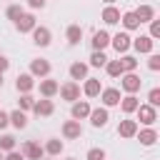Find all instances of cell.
Listing matches in <instances>:
<instances>
[{"instance_id":"cell-1","label":"cell","mask_w":160,"mask_h":160,"mask_svg":"<svg viewBox=\"0 0 160 160\" xmlns=\"http://www.w3.org/2000/svg\"><path fill=\"white\" fill-rule=\"evenodd\" d=\"M58 90H60L62 100H70V102H72V100H78V98H80V85H78L75 80L65 82V85H62V88H58Z\"/></svg>"},{"instance_id":"cell-2","label":"cell","mask_w":160,"mask_h":160,"mask_svg":"<svg viewBox=\"0 0 160 160\" xmlns=\"http://www.w3.org/2000/svg\"><path fill=\"white\" fill-rule=\"evenodd\" d=\"M22 155H25L28 160H40V158H42V148H40L35 140H25V142H22Z\"/></svg>"},{"instance_id":"cell-3","label":"cell","mask_w":160,"mask_h":160,"mask_svg":"<svg viewBox=\"0 0 160 160\" xmlns=\"http://www.w3.org/2000/svg\"><path fill=\"white\" fill-rule=\"evenodd\" d=\"M62 135H65L68 140H75V138H80V135H82L80 120H68V122L62 125Z\"/></svg>"},{"instance_id":"cell-4","label":"cell","mask_w":160,"mask_h":160,"mask_svg":"<svg viewBox=\"0 0 160 160\" xmlns=\"http://www.w3.org/2000/svg\"><path fill=\"white\" fill-rule=\"evenodd\" d=\"M138 118H140V122L152 125L158 115H155V108H152V105H138Z\"/></svg>"},{"instance_id":"cell-5","label":"cell","mask_w":160,"mask_h":160,"mask_svg":"<svg viewBox=\"0 0 160 160\" xmlns=\"http://www.w3.org/2000/svg\"><path fill=\"white\" fill-rule=\"evenodd\" d=\"M32 38H35V45H40V48L50 45V30L48 28H32Z\"/></svg>"},{"instance_id":"cell-6","label":"cell","mask_w":160,"mask_h":160,"mask_svg":"<svg viewBox=\"0 0 160 160\" xmlns=\"http://www.w3.org/2000/svg\"><path fill=\"white\" fill-rule=\"evenodd\" d=\"M90 122L95 128H105L108 125V110L100 108V110H90Z\"/></svg>"},{"instance_id":"cell-7","label":"cell","mask_w":160,"mask_h":160,"mask_svg":"<svg viewBox=\"0 0 160 160\" xmlns=\"http://www.w3.org/2000/svg\"><path fill=\"white\" fill-rule=\"evenodd\" d=\"M15 25H18V30H20V32H30V30L35 28V18H32V15H25V12H22V15H20V18L15 20Z\"/></svg>"},{"instance_id":"cell-8","label":"cell","mask_w":160,"mask_h":160,"mask_svg":"<svg viewBox=\"0 0 160 160\" xmlns=\"http://www.w3.org/2000/svg\"><path fill=\"white\" fill-rule=\"evenodd\" d=\"M112 48H115L118 52H125V50L130 48V38H128V32H118V35L112 38Z\"/></svg>"},{"instance_id":"cell-9","label":"cell","mask_w":160,"mask_h":160,"mask_svg":"<svg viewBox=\"0 0 160 160\" xmlns=\"http://www.w3.org/2000/svg\"><path fill=\"white\" fill-rule=\"evenodd\" d=\"M122 88L132 95L135 90H140V78H138V75H132V72H128V75L122 78Z\"/></svg>"},{"instance_id":"cell-10","label":"cell","mask_w":160,"mask_h":160,"mask_svg":"<svg viewBox=\"0 0 160 160\" xmlns=\"http://www.w3.org/2000/svg\"><path fill=\"white\" fill-rule=\"evenodd\" d=\"M132 45H135L138 52H150V50H152V38H150V35H140Z\"/></svg>"},{"instance_id":"cell-11","label":"cell","mask_w":160,"mask_h":160,"mask_svg":"<svg viewBox=\"0 0 160 160\" xmlns=\"http://www.w3.org/2000/svg\"><path fill=\"white\" fill-rule=\"evenodd\" d=\"M118 132H120L122 138H132V135L138 132V125H135V120H122V122H120V128H118Z\"/></svg>"},{"instance_id":"cell-12","label":"cell","mask_w":160,"mask_h":160,"mask_svg":"<svg viewBox=\"0 0 160 160\" xmlns=\"http://www.w3.org/2000/svg\"><path fill=\"white\" fill-rule=\"evenodd\" d=\"M135 15H138V20H140V22H150V20L155 18V10H152L150 5H140V8L135 10Z\"/></svg>"},{"instance_id":"cell-13","label":"cell","mask_w":160,"mask_h":160,"mask_svg":"<svg viewBox=\"0 0 160 160\" xmlns=\"http://www.w3.org/2000/svg\"><path fill=\"white\" fill-rule=\"evenodd\" d=\"M102 102H105V105H118V102H120V90H115V88L102 90Z\"/></svg>"},{"instance_id":"cell-14","label":"cell","mask_w":160,"mask_h":160,"mask_svg":"<svg viewBox=\"0 0 160 160\" xmlns=\"http://www.w3.org/2000/svg\"><path fill=\"white\" fill-rule=\"evenodd\" d=\"M32 110H35V115L48 118V115H52V102H50V100H40V102L32 105Z\"/></svg>"},{"instance_id":"cell-15","label":"cell","mask_w":160,"mask_h":160,"mask_svg":"<svg viewBox=\"0 0 160 160\" xmlns=\"http://www.w3.org/2000/svg\"><path fill=\"white\" fill-rule=\"evenodd\" d=\"M108 42H110V35H108L105 30H100V32L92 35V48H95V50H102Z\"/></svg>"},{"instance_id":"cell-16","label":"cell","mask_w":160,"mask_h":160,"mask_svg":"<svg viewBox=\"0 0 160 160\" xmlns=\"http://www.w3.org/2000/svg\"><path fill=\"white\" fill-rule=\"evenodd\" d=\"M30 70H32V75H48L50 72V62L48 60H32Z\"/></svg>"},{"instance_id":"cell-17","label":"cell","mask_w":160,"mask_h":160,"mask_svg":"<svg viewBox=\"0 0 160 160\" xmlns=\"http://www.w3.org/2000/svg\"><path fill=\"white\" fill-rule=\"evenodd\" d=\"M88 75V65H82V62H72L70 65V78L72 80H82Z\"/></svg>"},{"instance_id":"cell-18","label":"cell","mask_w":160,"mask_h":160,"mask_svg":"<svg viewBox=\"0 0 160 160\" xmlns=\"http://www.w3.org/2000/svg\"><path fill=\"white\" fill-rule=\"evenodd\" d=\"M90 115V105L88 102H75L72 105V118L75 120H82V118H88Z\"/></svg>"},{"instance_id":"cell-19","label":"cell","mask_w":160,"mask_h":160,"mask_svg":"<svg viewBox=\"0 0 160 160\" xmlns=\"http://www.w3.org/2000/svg\"><path fill=\"white\" fill-rule=\"evenodd\" d=\"M8 118H10V122H12V125H15L18 130L28 125V118H25V112H22V110H12V112H10Z\"/></svg>"},{"instance_id":"cell-20","label":"cell","mask_w":160,"mask_h":160,"mask_svg":"<svg viewBox=\"0 0 160 160\" xmlns=\"http://www.w3.org/2000/svg\"><path fill=\"white\" fill-rule=\"evenodd\" d=\"M80 38H82V28H80V25H70V28H68V42H70V45H78Z\"/></svg>"},{"instance_id":"cell-21","label":"cell","mask_w":160,"mask_h":160,"mask_svg":"<svg viewBox=\"0 0 160 160\" xmlns=\"http://www.w3.org/2000/svg\"><path fill=\"white\" fill-rule=\"evenodd\" d=\"M58 88H60V85H58L55 80H42V82H40V92H42L45 98L55 95V92H58Z\"/></svg>"},{"instance_id":"cell-22","label":"cell","mask_w":160,"mask_h":160,"mask_svg":"<svg viewBox=\"0 0 160 160\" xmlns=\"http://www.w3.org/2000/svg\"><path fill=\"white\" fill-rule=\"evenodd\" d=\"M85 95H88V98H95V95H100V80H95V78H88V82H85Z\"/></svg>"},{"instance_id":"cell-23","label":"cell","mask_w":160,"mask_h":160,"mask_svg":"<svg viewBox=\"0 0 160 160\" xmlns=\"http://www.w3.org/2000/svg\"><path fill=\"white\" fill-rule=\"evenodd\" d=\"M15 88H18L20 92H28V90L32 88V75H18V82H15Z\"/></svg>"},{"instance_id":"cell-24","label":"cell","mask_w":160,"mask_h":160,"mask_svg":"<svg viewBox=\"0 0 160 160\" xmlns=\"http://www.w3.org/2000/svg\"><path fill=\"white\" fill-rule=\"evenodd\" d=\"M102 20H105L108 25H112V22L120 20V12H118L115 8H105V10H102Z\"/></svg>"},{"instance_id":"cell-25","label":"cell","mask_w":160,"mask_h":160,"mask_svg":"<svg viewBox=\"0 0 160 160\" xmlns=\"http://www.w3.org/2000/svg\"><path fill=\"white\" fill-rule=\"evenodd\" d=\"M122 25H125L128 30H135V28L140 25V20H138L135 12H125V15H122Z\"/></svg>"},{"instance_id":"cell-26","label":"cell","mask_w":160,"mask_h":160,"mask_svg":"<svg viewBox=\"0 0 160 160\" xmlns=\"http://www.w3.org/2000/svg\"><path fill=\"white\" fill-rule=\"evenodd\" d=\"M138 105H140V102H138V98H135V95L122 98V110H125V112H135V110H138Z\"/></svg>"},{"instance_id":"cell-27","label":"cell","mask_w":160,"mask_h":160,"mask_svg":"<svg viewBox=\"0 0 160 160\" xmlns=\"http://www.w3.org/2000/svg\"><path fill=\"white\" fill-rule=\"evenodd\" d=\"M155 140H158V132H155V130H142V132H140V142H142V145H152Z\"/></svg>"},{"instance_id":"cell-28","label":"cell","mask_w":160,"mask_h":160,"mask_svg":"<svg viewBox=\"0 0 160 160\" xmlns=\"http://www.w3.org/2000/svg\"><path fill=\"white\" fill-rule=\"evenodd\" d=\"M105 65H108V72H110L112 78L122 75V65H120V60H110V62H105Z\"/></svg>"},{"instance_id":"cell-29","label":"cell","mask_w":160,"mask_h":160,"mask_svg":"<svg viewBox=\"0 0 160 160\" xmlns=\"http://www.w3.org/2000/svg\"><path fill=\"white\" fill-rule=\"evenodd\" d=\"M105 62H108V58L102 55V50H95V52H92V58H90V65L100 68V65H105Z\"/></svg>"},{"instance_id":"cell-30","label":"cell","mask_w":160,"mask_h":160,"mask_svg":"<svg viewBox=\"0 0 160 160\" xmlns=\"http://www.w3.org/2000/svg\"><path fill=\"white\" fill-rule=\"evenodd\" d=\"M120 65H122V72H125V70L130 72V70H135V65H138V60H135L132 55H125V58L120 60Z\"/></svg>"},{"instance_id":"cell-31","label":"cell","mask_w":160,"mask_h":160,"mask_svg":"<svg viewBox=\"0 0 160 160\" xmlns=\"http://www.w3.org/2000/svg\"><path fill=\"white\" fill-rule=\"evenodd\" d=\"M15 148V138L12 135H2L0 138V150H12Z\"/></svg>"},{"instance_id":"cell-32","label":"cell","mask_w":160,"mask_h":160,"mask_svg":"<svg viewBox=\"0 0 160 160\" xmlns=\"http://www.w3.org/2000/svg\"><path fill=\"white\" fill-rule=\"evenodd\" d=\"M45 150H48V152H50V155H58V152H60V150H62V142H60V140H55V138H52V140H50V142H48V145H45Z\"/></svg>"},{"instance_id":"cell-33","label":"cell","mask_w":160,"mask_h":160,"mask_svg":"<svg viewBox=\"0 0 160 160\" xmlns=\"http://www.w3.org/2000/svg\"><path fill=\"white\" fill-rule=\"evenodd\" d=\"M88 160H105V150H102V148H92V150H88Z\"/></svg>"},{"instance_id":"cell-34","label":"cell","mask_w":160,"mask_h":160,"mask_svg":"<svg viewBox=\"0 0 160 160\" xmlns=\"http://www.w3.org/2000/svg\"><path fill=\"white\" fill-rule=\"evenodd\" d=\"M20 15H22V8H20V5H10V8H8V18H10V20H18Z\"/></svg>"},{"instance_id":"cell-35","label":"cell","mask_w":160,"mask_h":160,"mask_svg":"<svg viewBox=\"0 0 160 160\" xmlns=\"http://www.w3.org/2000/svg\"><path fill=\"white\" fill-rule=\"evenodd\" d=\"M148 100H150V105L155 108V105H160V90L158 88H152L150 90V95H148Z\"/></svg>"},{"instance_id":"cell-36","label":"cell","mask_w":160,"mask_h":160,"mask_svg":"<svg viewBox=\"0 0 160 160\" xmlns=\"http://www.w3.org/2000/svg\"><path fill=\"white\" fill-rule=\"evenodd\" d=\"M32 105H35V100H32L30 95H22V98H20V108H22V110H30Z\"/></svg>"},{"instance_id":"cell-37","label":"cell","mask_w":160,"mask_h":160,"mask_svg":"<svg viewBox=\"0 0 160 160\" xmlns=\"http://www.w3.org/2000/svg\"><path fill=\"white\" fill-rule=\"evenodd\" d=\"M148 68H150V70H158V68H160V55H150Z\"/></svg>"},{"instance_id":"cell-38","label":"cell","mask_w":160,"mask_h":160,"mask_svg":"<svg viewBox=\"0 0 160 160\" xmlns=\"http://www.w3.org/2000/svg\"><path fill=\"white\" fill-rule=\"evenodd\" d=\"M150 22H152V25H150V38H158V35H160V22H158V20H150Z\"/></svg>"},{"instance_id":"cell-39","label":"cell","mask_w":160,"mask_h":160,"mask_svg":"<svg viewBox=\"0 0 160 160\" xmlns=\"http://www.w3.org/2000/svg\"><path fill=\"white\" fill-rule=\"evenodd\" d=\"M5 160H25V155L18 152V150H8V158H5Z\"/></svg>"},{"instance_id":"cell-40","label":"cell","mask_w":160,"mask_h":160,"mask_svg":"<svg viewBox=\"0 0 160 160\" xmlns=\"http://www.w3.org/2000/svg\"><path fill=\"white\" fill-rule=\"evenodd\" d=\"M8 65H10V60H8L5 55H0V72H5V70H8Z\"/></svg>"},{"instance_id":"cell-41","label":"cell","mask_w":160,"mask_h":160,"mask_svg":"<svg viewBox=\"0 0 160 160\" xmlns=\"http://www.w3.org/2000/svg\"><path fill=\"white\" fill-rule=\"evenodd\" d=\"M8 122H10V118H8V112H2V110H0V128H5Z\"/></svg>"},{"instance_id":"cell-42","label":"cell","mask_w":160,"mask_h":160,"mask_svg":"<svg viewBox=\"0 0 160 160\" xmlns=\"http://www.w3.org/2000/svg\"><path fill=\"white\" fill-rule=\"evenodd\" d=\"M28 5H30V8H42L45 0H28Z\"/></svg>"},{"instance_id":"cell-43","label":"cell","mask_w":160,"mask_h":160,"mask_svg":"<svg viewBox=\"0 0 160 160\" xmlns=\"http://www.w3.org/2000/svg\"><path fill=\"white\" fill-rule=\"evenodd\" d=\"M0 88H2V72H0Z\"/></svg>"},{"instance_id":"cell-44","label":"cell","mask_w":160,"mask_h":160,"mask_svg":"<svg viewBox=\"0 0 160 160\" xmlns=\"http://www.w3.org/2000/svg\"><path fill=\"white\" fill-rule=\"evenodd\" d=\"M105 2H112V0H105Z\"/></svg>"},{"instance_id":"cell-45","label":"cell","mask_w":160,"mask_h":160,"mask_svg":"<svg viewBox=\"0 0 160 160\" xmlns=\"http://www.w3.org/2000/svg\"><path fill=\"white\" fill-rule=\"evenodd\" d=\"M0 160H2V152H0Z\"/></svg>"},{"instance_id":"cell-46","label":"cell","mask_w":160,"mask_h":160,"mask_svg":"<svg viewBox=\"0 0 160 160\" xmlns=\"http://www.w3.org/2000/svg\"><path fill=\"white\" fill-rule=\"evenodd\" d=\"M70 160H75V158H70Z\"/></svg>"}]
</instances>
